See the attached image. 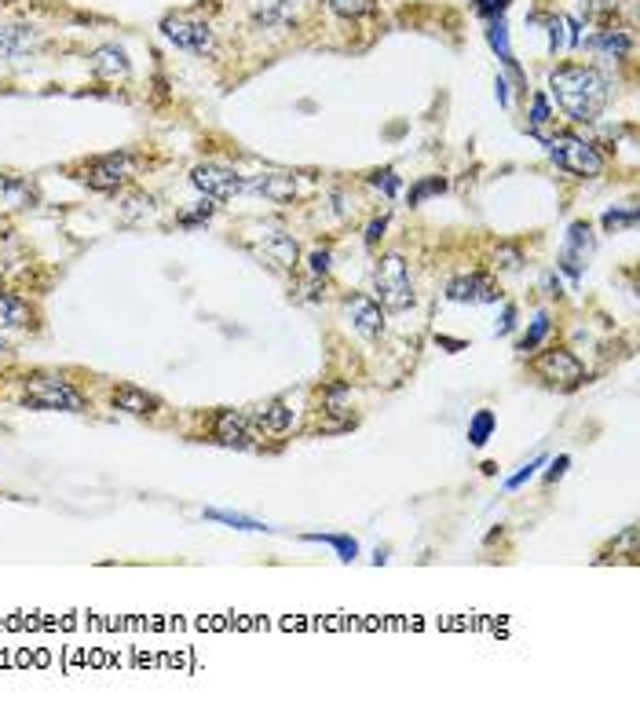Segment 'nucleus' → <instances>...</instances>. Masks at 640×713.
<instances>
[{"label":"nucleus","mask_w":640,"mask_h":713,"mask_svg":"<svg viewBox=\"0 0 640 713\" xmlns=\"http://www.w3.org/2000/svg\"><path fill=\"white\" fill-rule=\"evenodd\" d=\"M549 96L556 99V107L564 110L567 121L575 125H593L611 103L608 77L600 74L597 66L564 63L549 74Z\"/></svg>","instance_id":"obj_1"},{"label":"nucleus","mask_w":640,"mask_h":713,"mask_svg":"<svg viewBox=\"0 0 640 713\" xmlns=\"http://www.w3.org/2000/svg\"><path fill=\"white\" fill-rule=\"evenodd\" d=\"M549 158L556 161V169L571 172L578 180H597L604 176L608 169V158L600 154L597 143H589L586 136H578V132H556L549 139Z\"/></svg>","instance_id":"obj_2"},{"label":"nucleus","mask_w":640,"mask_h":713,"mask_svg":"<svg viewBox=\"0 0 640 713\" xmlns=\"http://www.w3.org/2000/svg\"><path fill=\"white\" fill-rule=\"evenodd\" d=\"M22 399L33 410H63V414H81L88 410V399L77 392L74 384L59 377V373H30L22 381Z\"/></svg>","instance_id":"obj_3"},{"label":"nucleus","mask_w":640,"mask_h":713,"mask_svg":"<svg viewBox=\"0 0 640 713\" xmlns=\"http://www.w3.org/2000/svg\"><path fill=\"white\" fill-rule=\"evenodd\" d=\"M374 289L381 308L388 311H406L414 308V278H410V264L399 253H388L377 260L374 267Z\"/></svg>","instance_id":"obj_4"},{"label":"nucleus","mask_w":640,"mask_h":713,"mask_svg":"<svg viewBox=\"0 0 640 713\" xmlns=\"http://www.w3.org/2000/svg\"><path fill=\"white\" fill-rule=\"evenodd\" d=\"M132 172H136V158L121 150V154H103V158H92L77 180L85 183V187H92V191H99V194H110V191H121V187L132 180Z\"/></svg>","instance_id":"obj_5"},{"label":"nucleus","mask_w":640,"mask_h":713,"mask_svg":"<svg viewBox=\"0 0 640 713\" xmlns=\"http://www.w3.org/2000/svg\"><path fill=\"white\" fill-rule=\"evenodd\" d=\"M161 33H165L176 48H183V52H191V55H213L216 52V33H213V26L202 19L169 15V19H161Z\"/></svg>","instance_id":"obj_6"},{"label":"nucleus","mask_w":640,"mask_h":713,"mask_svg":"<svg viewBox=\"0 0 640 713\" xmlns=\"http://www.w3.org/2000/svg\"><path fill=\"white\" fill-rule=\"evenodd\" d=\"M534 370H538L542 381H549L553 388H564V392H571V388H578V384L586 381V366H582V359L571 348H549V352H542L534 359Z\"/></svg>","instance_id":"obj_7"},{"label":"nucleus","mask_w":640,"mask_h":713,"mask_svg":"<svg viewBox=\"0 0 640 713\" xmlns=\"http://www.w3.org/2000/svg\"><path fill=\"white\" fill-rule=\"evenodd\" d=\"M593 253H597V235H593V227H589L586 220H575V224L567 227V242H564V249H560L556 267H560L567 278H575L578 282V278L586 275Z\"/></svg>","instance_id":"obj_8"},{"label":"nucleus","mask_w":640,"mask_h":713,"mask_svg":"<svg viewBox=\"0 0 640 713\" xmlns=\"http://www.w3.org/2000/svg\"><path fill=\"white\" fill-rule=\"evenodd\" d=\"M191 183L205 194V198H213V202H231V198H238V194L246 191V180H242L235 169L216 165V161H202V165H194Z\"/></svg>","instance_id":"obj_9"},{"label":"nucleus","mask_w":640,"mask_h":713,"mask_svg":"<svg viewBox=\"0 0 640 713\" xmlns=\"http://www.w3.org/2000/svg\"><path fill=\"white\" fill-rule=\"evenodd\" d=\"M256 249L264 253V260H271L275 267H282V271H293L300 260V249H297V238L286 235L282 227H260L256 231Z\"/></svg>","instance_id":"obj_10"},{"label":"nucleus","mask_w":640,"mask_h":713,"mask_svg":"<svg viewBox=\"0 0 640 713\" xmlns=\"http://www.w3.org/2000/svg\"><path fill=\"white\" fill-rule=\"evenodd\" d=\"M447 300H454V304H494V300H498V289H494V282L487 275L472 271V275L450 278Z\"/></svg>","instance_id":"obj_11"},{"label":"nucleus","mask_w":640,"mask_h":713,"mask_svg":"<svg viewBox=\"0 0 640 713\" xmlns=\"http://www.w3.org/2000/svg\"><path fill=\"white\" fill-rule=\"evenodd\" d=\"M213 436L216 443H224V447H235V450L253 447V425H249V417L242 414V410H220L213 421Z\"/></svg>","instance_id":"obj_12"},{"label":"nucleus","mask_w":640,"mask_h":713,"mask_svg":"<svg viewBox=\"0 0 640 713\" xmlns=\"http://www.w3.org/2000/svg\"><path fill=\"white\" fill-rule=\"evenodd\" d=\"M348 315H352L355 330L363 333V337H370V341L384 333V311H381V304H377L374 297H363V293L352 297L348 300Z\"/></svg>","instance_id":"obj_13"},{"label":"nucleus","mask_w":640,"mask_h":713,"mask_svg":"<svg viewBox=\"0 0 640 713\" xmlns=\"http://www.w3.org/2000/svg\"><path fill=\"white\" fill-rule=\"evenodd\" d=\"M88 66H92V74H96L99 81H125L128 70H132L125 48H118V44H103V48H96L92 59H88Z\"/></svg>","instance_id":"obj_14"},{"label":"nucleus","mask_w":640,"mask_h":713,"mask_svg":"<svg viewBox=\"0 0 640 713\" xmlns=\"http://www.w3.org/2000/svg\"><path fill=\"white\" fill-rule=\"evenodd\" d=\"M249 425H253V432H267V436H282V432H289L293 428V410H289L286 403H264L260 410H256L253 417H249Z\"/></svg>","instance_id":"obj_15"},{"label":"nucleus","mask_w":640,"mask_h":713,"mask_svg":"<svg viewBox=\"0 0 640 713\" xmlns=\"http://www.w3.org/2000/svg\"><path fill=\"white\" fill-rule=\"evenodd\" d=\"M114 406L118 410H125V414H136V417H143V414H154L158 410V395H150L147 388H136V384H118L114 388Z\"/></svg>","instance_id":"obj_16"},{"label":"nucleus","mask_w":640,"mask_h":713,"mask_svg":"<svg viewBox=\"0 0 640 713\" xmlns=\"http://www.w3.org/2000/svg\"><path fill=\"white\" fill-rule=\"evenodd\" d=\"M37 30L33 26H0V59H19V55L37 48Z\"/></svg>","instance_id":"obj_17"},{"label":"nucleus","mask_w":640,"mask_h":713,"mask_svg":"<svg viewBox=\"0 0 640 713\" xmlns=\"http://www.w3.org/2000/svg\"><path fill=\"white\" fill-rule=\"evenodd\" d=\"M246 191L264 194L271 202H289L293 191H297V183H293V176H286V172H271V176H260V180L246 183Z\"/></svg>","instance_id":"obj_18"},{"label":"nucleus","mask_w":640,"mask_h":713,"mask_svg":"<svg viewBox=\"0 0 640 713\" xmlns=\"http://www.w3.org/2000/svg\"><path fill=\"white\" fill-rule=\"evenodd\" d=\"M30 319H33L30 304H26L19 293H8V289H0V326L22 330V326H30Z\"/></svg>","instance_id":"obj_19"},{"label":"nucleus","mask_w":640,"mask_h":713,"mask_svg":"<svg viewBox=\"0 0 640 713\" xmlns=\"http://www.w3.org/2000/svg\"><path fill=\"white\" fill-rule=\"evenodd\" d=\"M589 48L593 52H608L611 59H626L633 52V37L626 30H600L597 37H589Z\"/></svg>","instance_id":"obj_20"},{"label":"nucleus","mask_w":640,"mask_h":713,"mask_svg":"<svg viewBox=\"0 0 640 713\" xmlns=\"http://www.w3.org/2000/svg\"><path fill=\"white\" fill-rule=\"evenodd\" d=\"M0 202H4V205L33 202L30 183L22 180V176H11V172H0Z\"/></svg>","instance_id":"obj_21"},{"label":"nucleus","mask_w":640,"mask_h":713,"mask_svg":"<svg viewBox=\"0 0 640 713\" xmlns=\"http://www.w3.org/2000/svg\"><path fill=\"white\" fill-rule=\"evenodd\" d=\"M304 542L330 545V549H337V556H341L344 564H352L355 556H359V542H355V538H348V534H304Z\"/></svg>","instance_id":"obj_22"},{"label":"nucleus","mask_w":640,"mask_h":713,"mask_svg":"<svg viewBox=\"0 0 640 713\" xmlns=\"http://www.w3.org/2000/svg\"><path fill=\"white\" fill-rule=\"evenodd\" d=\"M447 191V180L443 176H425V180H417L414 187H410V194H406V202L410 205H425L428 198H436V194Z\"/></svg>","instance_id":"obj_23"},{"label":"nucleus","mask_w":640,"mask_h":713,"mask_svg":"<svg viewBox=\"0 0 640 713\" xmlns=\"http://www.w3.org/2000/svg\"><path fill=\"white\" fill-rule=\"evenodd\" d=\"M494 428H498V417H494L491 410H480V414L469 421V443L472 447H483V443L491 439Z\"/></svg>","instance_id":"obj_24"},{"label":"nucleus","mask_w":640,"mask_h":713,"mask_svg":"<svg viewBox=\"0 0 640 713\" xmlns=\"http://www.w3.org/2000/svg\"><path fill=\"white\" fill-rule=\"evenodd\" d=\"M487 41H491V48L498 55H502V63L509 66H516V59H512V48H509V30H505V22L502 19H494L491 22V30H487Z\"/></svg>","instance_id":"obj_25"},{"label":"nucleus","mask_w":640,"mask_h":713,"mask_svg":"<svg viewBox=\"0 0 640 713\" xmlns=\"http://www.w3.org/2000/svg\"><path fill=\"white\" fill-rule=\"evenodd\" d=\"M549 326H553V322H549V315H545V311H542V315H534L531 330L523 333V337H520V344H516V348H520L523 355H527V352H534V348H538V344L545 341V333H549Z\"/></svg>","instance_id":"obj_26"},{"label":"nucleus","mask_w":640,"mask_h":713,"mask_svg":"<svg viewBox=\"0 0 640 713\" xmlns=\"http://www.w3.org/2000/svg\"><path fill=\"white\" fill-rule=\"evenodd\" d=\"M205 520L227 523V527H238V531H264L260 520H249V516H238V512H224V509H205Z\"/></svg>","instance_id":"obj_27"},{"label":"nucleus","mask_w":640,"mask_h":713,"mask_svg":"<svg viewBox=\"0 0 640 713\" xmlns=\"http://www.w3.org/2000/svg\"><path fill=\"white\" fill-rule=\"evenodd\" d=\"M637 216V205H626V209H608L600 224H604V231H626V227L637 224Z\"/></svg>","instance_id":"obj_28"},{"label":"nucleus","mask_w":640,"mask_h":713,"mask_svg":"<svg viewBox=\"0 0 640 713\" xmlns=\"http://www.w3.org/2000/svg\"><path fill=\"white\" fill-rule=\"evenodd\" d=\"M330 4L333 15H341V19H363L366 11H370V0H326Z\"/></svg>","instance_id":"obj_29"},{"label":"nucleus","mask_w":640,"mask_h":713,"mask_svg":"<svg viewBox=\"0 0 640 713\" xmlns=\"http://www.w3.org/2000/svg\"><path fill=\"white\" fill-rule=\"evenodd\" d=\"M494 267H498V271H520L523 253L516 245H498V249H494Z\"/></svg>","instance_id":"obj_30"},{"label":"nucleus","mask_w":640,"mask_h":713,"mask_svg":"<svg viewBox=\"0 0 640 713\" xmlns=\"http://www.w3.org/2000/svg\"><path fill=\"white\" fill-rule=\"evenodd\" d=\"M553 121V110H549V96L545 92H538L531 103V132H542L545 125Z\"/></svg>","instance_id":"obj_31"},{"label":"nucleus","mask_w":640,"mask_h":713,"mask_svg":"<svg viewBox=\"0 0 640 713\" xmlns=\"http://www.w3.org/2000/svg\"><path fill=\"white\" fill-rule=\"evenodd\" d=\"M216 213V205L202 202L198 209H191V213H180V227H198V224H209Z\"/></svg>","instance_id":"obj_32"},{"label":"nucleus","mask_w":640,"mask_h":713,"mask_svg":"<svg viewBox=\"0 0 640 713\" xmlns=\"http://www.w3.org/2000/svg\"><path fill=\"white\" fill-rule=\"evenodd\" d=\"M370 183H374L377 191H384V198H395V194H399V176H395L392 169L374 172V176H370Z\"/></svg>","instance_id":"obj_33"},{"label":"nucleus","mask_w":640,"mask_h":713,"mask_svg":"<svg viewBox=\"0 0 640 713\" xmlns=\"http://www.w3.org/2000/svg\"><path fill=\"white\" fill-rule=\"evenodd\" d=\"M505 8H509V0H476V11L487 15V19H502Z\"/></svg>","instance_id":"obj_34"},{"label":"nucleus","mask_w":640,"mask_h":713,"mask_svg":"<svg viewBox=\"0 0 640 713\" xmlns=\"http://www.w3.org/2000/svg\"><path fill=\"white\" fill-rule=\"evenodd\" d=\"M308 267H311V275H326V271H330V253H326V249L308 253Z\"/></svg>","instance_id":"obj_35"},{"label":"nucleus","mask_w":640,"mask_h":713,"mask_svg":"<svg viewBox=\"0 0 640 713\" xmlns=\"http://www.w3.org/2000/svg\"><path fill=\"white\" fill-rule=\"evenodd\" d=\"M542 461L545 458H534L531 465H523V472H516V476L509 479V490H516V487H523V483H527V479L534 476V469H542Z\"/></svg>","instance_id":"obj_36"},{"label":"nucleus","mask_w":640,"mask_h":713,"mask_svg":"<svg viewBox=\"0 0 640 713\" xmlns=\"http://www.w3.org/2000/svg\"><path fill=\"white\" fill-rule=\"evenodd\" d=\"M384 227H388V216H377V220H370V227H366V245H377L384 238Z\"/></svg>","instance_id":"obj_37"},{"label":"nucleus","mask_w":640,"mask_h":713,"mask_svg":"<svg viewBox=\"0 0 640 713\" xmlns=\"http://www.w3.org/2000/svg\"><path fill=\"white\" fill-rule=\"evenodd\" d=\"M560 44H564V19H553L549 22V48H560Z\"/></svg>","instance_id":"obj_38"},{"label":"nucleus","mask_w":640,"mask_h":713,"mask_svg":"<svg viewBox=\"0 0 640 713\" xmlns=\"http://www.w3.org/2000/svg\"><path fill=\"white\" fill-rule=\"evenodd\" d=\"M567 465H571V458H556V461H553V469L545 472V479H549V483H556V479H560V476L567 472Z\"/></svg>","instance_id":"obj_39"},{"label":"nucleus","mask_w":640,"mask_h":713,"mask_svg":"<svg viewBox=\"0 0 640 713\" xmlns=\"http://www.w3.org/2000/svg\"><path fill=\"white\" fill-rule=\"evenodd\" d=\"M512 326H516V308H505L502 322H498V333H509Z\"/></svg>","instance_id":"obj_40"},{"label":"nucleus","mask_w":640,"mask_h":713,"mask_svg":"<svg viewBox=\"0 0 640 713\" xmlns=\"http://www.w3.org/2000/svg\"><path fill=\"white\" fill-rule=\"evenodd\" d=\"M4 352H8V341H4V337H0V355H4Z\"/></svg>","instance_id":"obj_41"}]
</instances>
